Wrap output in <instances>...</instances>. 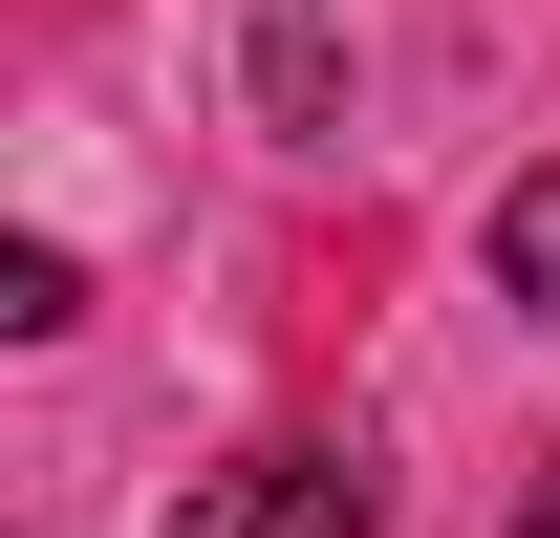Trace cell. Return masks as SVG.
I'll use <instances>...</instances> for the list:
<instances>
[{
    "label": "cell",
    "mask_w": 560,
    "mask_h": 538,
    "mask_svg": "<svg viewBox=\"0 0 560 538\" xmlns=\"http://www.w3.org/2000/svg\"><path fill=\"white\" fill-rule=\"evenodd\" d=\"M495 302H517V324H560V173H517V195H495Z\"/></svg>",
    "instance_id": "obj_3"
},
{
    "label": "cell",
    "mask_w": 560,
    "mask_h": 538,
    "mask_svg": "<svg viewBox=\"0 0 560 538\" xmlns=\"http://www.w3.org/2000/svg\"><path fill=\"white\" fill-rule=\"evenodd\" d=\"M259 130H280V151L346 130V86H324V0H259Z\"/></svg>",
    "instance_id": "obj_2"
},
{
    "label": "cell",
    "mask_w": 560,
    "mask_h": 538,
    "mask_svg": "<svg viewBox=\"0 0 560 538\" xmlns=\"http://www.w3.org/2000/svg\"><path fill=\"white\" fill-rule=\"evenodd\" d=\"M215 538H388V495H366V453H259L215 495Z\"/></svg>",
    "instance_id": "obj_1"
}]
</instances>
